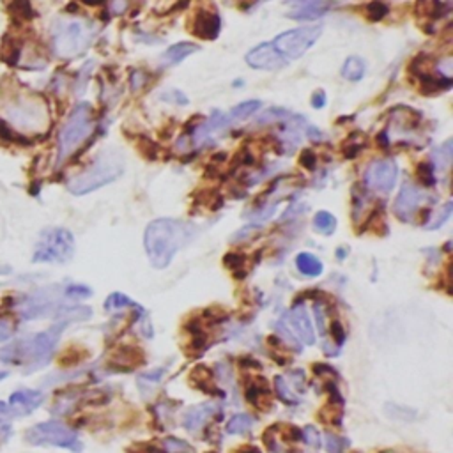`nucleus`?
I'll use <instances>...</instances> for the list:
<instances>
[{
  "label": "nucleus",
  "instance_id": "30",
  "mask_svg": "<svg viewBox=\"0 0 453 453\" xmlns=\"http://www.w3.org/2000/svg\"><path fill=\"white\" fill-rule=\"evenodd\" d=\"M276 333L280 335V338H282V344L285 345V347H290L292 351H297V352L303 351V345H301V342L297 340L296 335H294L292 331L289 330V326H287L283 320H278V322H276Z\"/></svg>",
  "mask_w": 453,
  "mask_h": 453
},
{
  "label": "nucleus",
  "instance_id": "36",
  "mask_svg": "<svg viewBox=\"0 0 453 453\" xmlns=\"http://www.w3.org/2000/svg\"><path fill=\"white\" fill-rule=\"evenodd\" d=\"M342 407L338 404H327V407L322 409V416L320 419H324L326 423H331L333 427L342 425Z\"/></svg>",
  "mask_w": 453,
  "mask_h": 453
},
{
  "label": "nucleus",
  "instance_id": "35",
  "mask_svg": "<svg viewBox=\"0 0 453 453\" xmlns=\"http://www.w3.org/2000/svg\"><path fill=\"white\" fill-rule=\"evenodd\" d=\"M324 443H326L327 453H344L345 448L349 447V441L345 437L335 436V434L326 432L324 436Z\"/></svg>",
  "mask_w": 453,
  "mask_h": 453
},
{
  "label": "nucleus",
  "instance_id": "6",
  "mask_svg": "<svg viewBox=\"0 0 453 453\" xmlns=\"http://www.w3.org/2000/svg\"><path fill=\"white\" fill-rule=\"evenodd\" d=\"M75 255V235L64 227H48L36 243L32 263L64 264Z\"/></svg>",
  "mask_w": 453,
  "mask_h": 453
},
{
  "label": "nucleus",
  "instance_id": "33",
  "mask_svg": "<svg viewBox=\"0 0 453 453\" xmlns=\"http://www.w3.org/2000/svg\"><path fill=\"white\" fill-rule=\"evenodd\" d=\"M275 392L276 395L280 397V400H282L283 404H287V406H294V404H297V399L292 395V393H290L289 382H287V379L283 377V375H276L275 377Z\"/></svg>",
  "mask_w": 453,
  "mask_h": 453
},
{
  "label": "nucleus",
  "instance_id": "47",
  "mask_svg": "<svg viewBox=\"0 0 453 453\" xmlns=\"http://www.w3.org/2000/svg\"><path fill=\"white\" fill-rule=\"evenodd\" d=\"M300 161L305 168H308V170H314L315 168V154L312 153V151H305V153L301 154Z\"/></svg>",
  "mask_w": 453,
  "mask_h": 453
},
{
  "label": "nucleus",
  "instance_id": "55",
  "mask_svg": "<svg viewBox=\"0 0 453 453\" xmlns=\"http://www.w3.org/2000/svg\"><path fill=\"white\" fill-rule=\"evenodd\" d=\"M83 4H89V6H98V4H101L103 0H82Z\"/></svg>",
  "mask_w": 453,
  "mask_h": 453
},
{
  "label": "nucleus",
  "instance_id": "27",
  "mask_svg": "<svg viewBox=\"0 0 453 453\" xmlns=\"http://www.w3.org/2000/svg\"><path fill=\"white\" fill-rule=\"evenodd\" d=\"M138 303H135L133 300H131L130 296H126V294L123 292H112L108 297H106L105 301V310L106 312H119V310H124V308H133L136 307Z\"/></svg>",
  "mask_w": 453,
  "mask_h": 453
},
{
  "label": "nucleus",
  "instance_id": "10",
  "mask_svg": "<svg viewBox=\"0 0 453 453\" xmlns=\"http://www.w3.org/2000/svg\"><path fill=\"white\" fill-rule=\"evenodd\" d=\"M397 178H399V167L395 160L385 158V160H375L368 165L365 172V184L375 193L386 195L395 188Z\"/></svg>",
  "mask_w": 453,
  "mask_h": 453
},
{
  "label": "nucleus",
  "instance_id": "17",
  "mask_svg": "<svg viewBox=\"0 0 453 453\" xmlns=\"http://www.w3.org/2000/svg\"><path fill=\"white\" fill-rule=\"evenodd\" d=\"M246 400H248L252 406H255L257 409H260L263 412H270V409L273 407L271 402V388H270V382L266 379L259 377L248 385L246 388Z\"/></svg>",
  "mask_w": 453,
  "mask_h": 453
},
{
  "label": "nucleus",
  "instance_id": "39",
  "mask_svg": "<svg viewBox=\"0 0 453 453\" xmlns=\"http://www.w3.org/2000/svg\"><path fill=\"white\" fill-rule=\"evenodd\" d=\"M367 13H368V18H370V20L377 21L388 14V7H386L382 2H379V0H374L372 4H368Z\"/></svg>",
  "mask_w": 453,
  "mask_h": 453
},
{
  "label": "nucleus",
  "instance_id": "13",
  "mask_svg": "<svg viewBox=\"0 0 453 453\" xmlns=\"http://www.w3.org/2000/svg\"><path fill=\"white\" fill-rule=\"evenodd\" d=\"M43 402H45L43 392H39V390L21 388L11 393L9 400H7V406H9L11 414L13 416H27L31 414V412H34Z\"/></svg>",
  "mask_w": 453,
  "mask_h": 453
},
{
  "label": "nucleus",
  "instance_id": "54",
  "mask_svg": "<svg viewBox=\"0 0 453 453\" xmlns=\"http://www.w3.org/2000/svg\"><path fill=\"white\" fill-rule=\"evenodd\" d=\"M6 275H11V266H7V264H0V276H6Z\"/></svg>",
  "mask_w": 453,
  "mask_h": 453
},
{
  "label": "nucleus",
  "instance_id": "23",
  "mask_svg": "<svg viewBox=\"0 0 453 453\" xmlns=\"http://www.w3.org/2000/svg\"><path fill=\"white\" fill-rule=\"evenodd\" d=\"M365 71H367V66L360 57H349L342 66V76L349 82H360L365 76Z\"/></svg>",
  "mask_w": 453,
  "mask_h": 453
},
{
  "label": "nucleus",
  "instance_id": "9",
  "mask_svg": "<svg viewBox=\"0 0 453 453\" xmlns=\"http://www.w3.org/2000/svg\"><path fill=\"white\" fill-rule=\"evenodd\" d=\"M320 34H322V25H307V27L292 29V31L276 36L273 46L287 62L296 61L315 45Z\"/></svg>",
  "mask_w": 453,
  "mask_h": 453
},
{
  "label": "nucleus",
  "instance_id": "53",
  "mask_svg": "<svg viewBox=\"0 0 453 453\" xmlns=\"http://www.w3.org/2000/svg\"><path fill=\"white\" fill-rule=\"evenodd\" d=\"M0 416H13L11 414V409L7 406V402H2L0 400Z\"/></svg>",
  "mask_w": 453,
  "mask_h": 453
},
{
  "label": "nucleus",
  "instance_id": "14",
  "mask_svg": "<svg viewBox=\"0 0 453 453\" xmlns=\"http://www.w3.org/2000/svg\"><path fill=\"white\" fill-rule=\"evenodd\" d=\"M143 363H146V356L136 345H121L108 358V367L116 372H131L136 367H142Z\"/></svg>",
  "mask_w": 453,
  "mask_h": 453
},
{
  "label": "nucleus",
  "instance_id": "46",
  "mask_svg": "<svg viewBox=\"0 0 453 453\" xmlns=\"http://www.w3.org/2000/svg\"><path fill=\"white\" fill-rule=\"evenodd\" d=\"M128 453H160V450H158L156 447H153V444L136 443V444H133V447H130Z\"/></svg>",
  "mask_w": 453,
  "mask_h": 453
},
{
  "label": "nucleus",
  "instance_id": "22",
  "mask_svg": "<svg viewBox=\"0 0 453 453\" xmlns=\"http://www.w3.org/2000/svg\"><path fill=\"white\" fill-rule=\"evenodd\" d=\"M296 268H297V271L301 273V275L312 276V278L322 275V270H324L322 263H320L317 257H315L314 253H308V252L297 253Z\"/></svg>",
  "mask_w": 453,
  "mask_h": 453
},
{
  "label": "nucleus",
  "instance_id": "1",
  "mask_svg": "<svg viewBox=\"0 0 453 453\" xmlns=\"http://www.w3.org/2000/svg\"><path fill=\"white\" fill-rule=\"evenodd\" d=\"M68 320H61L45 331L9 342L0 349V362L9 367H18L24 370V374L41 370L50 363L62 331L68 327Z\"/></svg>",
  "mask_w": 453,
  "mask_h": 453
},
{
  "label": "nucleus",
  "instance_id": "29",
  "mask_svg": "<svg viewBox=\"0 0 453 453\" xmlns=\"http://www.w3.org/2000/svg\"><path fill=\"white\" fill-rule=\"evenodd\" d=\"M263 106V103L260 101H255V99H250V101H243L239 103V105H235L234 108L230 110V119L234 121H245L248 119L250 116H253V113L257 112V110Z\"/></svg>",
  "mask_w": 453,
  "mask_h": 453
},
{
  "label": "nucleus",
  "instance_id": "48",
  "mask_svg": "<svg viewBox=\"0 0 453 453\" xmlns=\"http://www.w3.org/2000/svg\"><path fill=\"white\" fill-rule=\"evenodd\" d=\"M11 436H13V427H11V423L0 422V444L7 443Z\"/></svg>",
  "mask_w": 453,
  "mask_h": 453
},
{
  "label": "nucleus",
  "instance_id": "11",
  "mask_svg": "<svg viewBox=\"0 0 453 453\" xmlns=\"http://www.w3.org/2000/svg\"><path fill=\"white\" fill-rule=\"evenodd\" d=\"M423 202V195L414 184L406 183L400 188L399 195H397L395 205H393V211H395V216L402 222H412L414 216L418 215V209Z\"/></svg>",
  "mask_w": 453,
  "mask_h": 453
},
{
  "label": "nucleus",
  "instance_id": "31",
  "mask_svg": "<svg viewBox=\"0 0 453 453\" xmlns=\"http://www.w3.org/2000/svg\"><path fill=\"white\" fill-rule=\"evenodd\" d=\"M62 292H64L66 300H73V301L87 300V297L92 296V289L91 287L83 285V283H68V285L62 289Z\"/></svg>",
  "mask_w": 453,
  "mask_h": 453
},
{
  "label": "nucleus",
  "instance_id": "40",
  "mask_svg": "<svg viewBox=\"0 0 453 453\" xmlns=\"http://www.w3.org/2000/svg\"><path fill=\"white\" fill-rule=\"evenodd\" d=\"M303 441H307L308 444H312L314 448H319L320 447V436L317 432V429L312 425H307L303 429Z\"/></svg>",
  "mask_w": 453,
  "mask_h": 453
},
{
  "label": "nucleus",
  "instance_id": "51",
  "mask_svg": "<svg viewBox=\"0 0 453 453\" xmlns=\"http://www.w3.org/2000/svg\"><path fill=\"white\" fill-rule=\"evenodd\" d=\"M232 453H263V452H260L257 447H253V444H243V447L232 450Z\"/></svg>",
  "mask_w": 453,
  "mask_h": 453
},
{
  "label": "nucleus",
  "instance_id": "26",
  "mask_svg": "<svg viewBox=\"0 0 453 453\" xmlns=\"http://www.w3.org/2000/svg\"><path fill=\"white\" fill-rule=\"evenodd\" d=\"M452 156H453V143L452 140H447L439 149H436L432 153V161L436 165V168L439 170H448L452 165Z\"/></svg>",
  "mask_w": 453,
  "mask_h": 453
},
{
  "label": "nucleus",
  "instance_id": "12",
  "mask_svg": "<svg viewBox=\"0 0 453 453\" xmlns=\"http://www.w3.org/2000/svg\"><path fill=\"white\" fill-rule=\"evenodd\" d=\"M245 58L250 68L266 69V71H276L287 66V61L276 51L273 43H260L259 46L252 48Z\"/></svg>",
  "mask_w": 453,
  "mask_h": 453
},
{
  "label": "nucleus",
  "instance_id": "38",
  "mask_svg": "<svg viewBox=\"0 0 453 453\" xmlns=\"http://www.w3.org/2000/svg\"><path fill=\"white\" fill-rule=\"evenodd\" d=\"M163 374H165L163 368H160V370H153V372H146V374H142L138 377L140 388H146V386H156L158 382H160V379L163 377Z\"/></svg>",
  "mask_w": 453,
  "mask_h": 453
},
{
  "label": "nucleus",
  "instance_id": "20",
  "mask_svg": "<svg viewBox=\"0 0 453 453\" xmlns=\"http://www.w3.org/2000/svg\"><path fill=\"white\" fill-rule=\"evenodd\" d=\"M213 414H215V406L213 404H200V406L190 409L186 412V416H184V427L188 430L200 429Z\"/></svg>",
  "mask_w": 453,
  "mask_h": 453
},
{
  "label": "nucleus",
  "instance_id": "43",
  "mask_svg": "<svg viewBox=\"0 0 453 453\" xmlns=\"http://www.w3.org/2000/svg\"><path fill=\"white\" fill-rule=\"evenodd\" d=\"M314 374L315 375H326V377L338 379V372L335 370L333 367H330V365H324V363H315L314 365Z\"/></svg>",
  "mask_w": 453,
  "mask_h": 453
},
{
  "label": "nucleus",
  "instance_id": "3",
  "mask_svg": "<svg viewBox=\"0 0 453 453\" xmlns=\"http://www.w3.org/2000/svg\"><path fill=\"white\" fill-rule=\"evenodd\" d=\"M6 124L11 130L24 131V133H41L50 124V112L46 103L38 96L13 94L0 105Z\"/></svg>",
  "mask_w": 453,
  "mask_h": 453
},
{
  "label": "nucleus",
  "instance_id": "2",
  "mask_svg": "<svg viewBox=\"0 0 453 453\" xmlns=\"http://www.w3.org/2000/svg\"><path fill=\"white\" fill-rule=\"evenodd\" d=\"M188 239V227L179 220L160 218L151 222L143 234V246L151 266L165 270Z\"/></svg>",
  "mask_w": 453,
  "mask_h": 453
},
{
  "label": "nucleus",
  "instance_id": "8",
  "mask_svg": "<svg viewBox=\"0 0 453 453\" xmlns=\"http://www.w3.org/2000/svg\"><path fill=\"white\" fill-rule=\"evenodd\" d=\"M92 29L82 20H61L51 32V46L57 57L75 58L87 50Z\"/></svg>",
  "mask_w": 453,
  "mask_h": 453
},
{
  "label": "nucleus",
  "instance_id": "45",
  "mask_svg": "<svg viewBox=\"0 0 453 453\" xmlns=\"http://www.w3.org/2000/svg\"><path fill=\"white\" fill-rule=\"evenodd\" d=\"M314 315H315V322H317V327H319L320 335H326V324H324V310H322V305H320V303L314 305Z\"/></svg>",
  "mask_w": 453,
  "mask_h": 453
},
{
  "label": "nucleus",
  "instance_id": "15",
  "mask_svg": "<svg viewBox=\"0 0 453 453\" xmlns=\"http://www.w3.org/2000/svg\"><path fill=\"white\" fill-rule=\"evenodd\" d=\"M289 320L292 330L296 331L297 337L301 338V342L307 345H314L315 344V331H314V324H312L310 315H308L307 307H305L301 301H296L289 314Z\"/></svg>",
  "mask_w": 453,
  "mask_h": 453
},
{
  "label": "nucleus",
  "instance_id": "44",
  "mask_svg": "<svg viewBox=\"0 0 453 453\" xmlns=\"http://www.w3.org/2000/svg\"><path fill=\"white\" fill-rule=\"evenodd\" d=\"M13 333H14V327L11 326L7 320L0 319V344H4V342H9L11 338H13Z\"/></svg>",
  "mask_w": 453,
  "mask_h": 453
},
{
  "label": "nucleus",
  "instance_id": "7",
  "mask_svg": "<svg viewBox=\"0 0 453 453\" xmlns=\"http://www.w3.org/2000/svg\"><path fill=\"white\" fill-rule=\"evenodd\" d=\"M25 441L32 447H54L69 450L71 453H82L83 444L78 434L71 427L64 425L62 422H41L25 430Z\"/></svg>",
  "mask_w": 453,
  "mask_h": 453
},
{
  "label": "nucleus",
  "instance_id": "21",
  "mask_svg": "<svg viewBox=\"0 0 453 453\" xmlns=\"http://www.w3.org/2000/svg\"><path fill=\"white\" fill-rule=\"evenodd\" d=\"M195 51H198V45H195V43H175V45H172L163 55H161V62H163L165 66L179 64V62L184 61L186 57H190Z\"/></svg>",
  "mask_w": 453,
  "mask_h": 453
},
{
  "label": "nucleus",
  "instance_id": "4",
  "mask_svg": "<svg viewBox=\"0 0 453 453\" xmlns=\"http://www.w3.org/2000/svg\"><path fill=\"white\" fill-rule=\"evenodd\" d=\"M124 172V158L119 151H103L96 156L91 167L82 174L75 175L68 184V190L73 195H87L98 188L106 186L119 179Z\"/></svg>",
  "mask_w": 453,
  "mask_h": 453
},
{
  "label": "nucleus",
  "instance_id": "49",
  "mask_svg": "<svg viewBox=\"0 0 453 453\" xmlns=\"http://www.w3.org/2000/svg\"><path fill=\"white\" fill-rule=\"evenodd\" d=\"M128 9V0H112L110 2V11L113 14H124V11Z\"/></svg>",
  "mask_w": 453,
  "mask_h": 453
},
{
  "label": "nucleus",
  "instance_id": "42",
  "mask_svg": "<svg viewBox=\"0 0 453 453\" xmlns=\"http://www.w3.org/2000/svg\"><path fill=\"white\" fill-rule=\"evenodd\" d=\"M419 179H422V183L427 184V186H432V184L436 183V175H434V170L430 165L423 163L422 167H419Z\"/></svg>",
  "mask_w": 453,
  "mask_h": 453
},
{
  "label": "nucleus",
  "instance_id": "52",
  "mask_svg": "<svg viewBox=\"0 0 453 453\" xmlns=\"http://www.w3.org/2000/svg\"><path fill=\"white\" fill-rule=\"evenodd\" d=\"M133 89H138L140 86H143V75L142 73H133Z\"/></svg>",
  "mask_w": 453,
  "mask_h": 453
},
{
  "label": "nucleus",
  "instance_id": "28",
  "mask_svg": "<svg viewBox=\"0 0 453 453\" xmlns=\"http://www.w3.org/2000/svg\"><path fill=\"white\" fill-rule=\"evenodd\" d=\"M314 228L322 235H331L337 230V218L330 211H319L314 216Z\"/></svg>",
  "mask_w": 453,
  "mask_h": 453
},
{
  "label": "nucleus",
  "instance_id": "50",
  "mask_svg": "<svg viewBox=\"0 0 453 453\" xmlns=\"http://www.w3.org/2000/svg\"><path fill=\"white\" fill-rule=\"evenodd\" d=\"M326 105V94L322 91H317L314 96H312V106L314 108H322Z\"/></svg>",
  "mask_w": 453,
  "mask_h": 453
},
{
  "label": "nucleus",
  "instance_id": "24",
  "mask_svg": "<svg viewBox=\"0 0 453 453\" xmlns=\"http://www.w3.org/2000/svg\"><path fill=\"white\" fill-rule=\"evenodd\" d=\"M252 425H253L252 416L241 412V414H234L230 419H228L225 430L227 434H230V436H241V434L248 432V430L252 429Z\"/></svg>",
  "mask_w": 453,
  "mask_h": 453
},
{
  "label": "nucleus",
  "instance_id": "25",
  "mask_svg": "<svg viewBox=\"0 0 453 453\" xmlns=\"http://www.w3.org/2000/svg\"><path fill=\"white\" fill-rule=\"evenodd\" d=\"M87 349L80 347V345H71V347L66 349L64 352L61 355V358H58V365L64 368L68 367H75V365H80L83 362V360L87 358Z\"/></svg>",
  "mask_w": 453,
  "mask_h": 453
},
{
  "label": "nucleus",
  "instance_id": "19",
  "mask_svg": "<svg viewBox=\"0 0 453 453\" xmlns=\"http://www.w3.org/2000/svg\"><path fill=\"white\" fill-rule=\"evenodd\" d=\"M188 381H190V385L193 386V388L200 390V392L211 393V395H215V393H218V395H223V392L216 390L215 382H213L211 370H209L208 367H204V365H200V367H195L193 370H191V374H190V377H188Z\"/></svg>",
  "mask_w": 453,
  "mask_h": 453
},
{
  "label": "nucleus",
  "instance_id": "18",
  "mask_svg": "<svg viewBox=\"0 0 453 453\" xmlns=\"http://www.w3.org/2000/svg\"><path fill=\"white\" fill-rule=\"evenodd\" d=\"M289 2L296 4V9L289 13V18L292 20H315L326 11L322 0H289Z\"/></svg>",
  "mask_w": 453,
  "mask_h": 453
},
{
  "label": "nucleus",
  "instance_id": "34",
  "mask_svg": "<svg viewBox=\"0 0 453 453\" xmlns=\"http://www.w3.org/2000/svg\"><path fill=\"white\" fill-rule=\"evenodd\" d=\"M327 333H330L331 342H333L335 347L340 349L342 345H344L345 337H347V335H345V327H344V324H342L340 319H333V320H331L330 331H327Z\"/></svg>",
  "mask_w": 453,
  "mask_h": 453
},
{
  "label": "nucleus",
  "instance_id": "41",
  "mask_svg": "<svg viewBox=\"0 0 453 453\" xmlns=\"http://www.w3.org/2000/svg\"><path fill=\"white\" fill-rule=\"evenodd\" d=\"M223 263H225V266L230 271H238V270H243V268H245V259H243L241 255H238V253H227L225 259H223Z\"/></svg>",
  "mask_w": 453,
  "mask_h": 453
},
{
  "label": "nucleus",
  "instance_id": "37",
  "mask_svg": "<svg viewBox=\"0 0 453 453\" xmlns=\"http://www.w3.org/2000/svg\"><path fill=\"white\" fill-rule=\"evenodd\" d=\"M452 211H453V204H452V202H447V204H444L443 208H441V211H437V215L434 216L432 222L427 223L425 228H429V230H436V228L443 227L444 223H447L448 220H450Z\"/></svg>",
  "mask_w": 453,
  "mask_h": 453
},
{
  "label": "nucleus",
  "instance_id": "16",
  "mask_svg": "<svg viewBox=\"0 0 453 453\" xmlns=\"http://www.w3.org/2000/svg\"><path fill=\"white\" fill-rule=\"evenodd\" d=\"M220 27H222V21H220L218 14L202 9L195 14L191 32L200 39H215L218 36Z\"/></svg>",
  "mask_w": 453,
  "mask_h": 453
},
{
  "label": "nucleus",
  "instance_id": "5",
  "mask_svg": "<svg viewBox=\"0 0 453 453\" xmlns=\"http://www.w3.org/2000/svg\"><path fill=\"white\" fill-rule=\"evenodd\" d=\"M94 131V119H92V106L89 103H78L69 113L68 121L62 126L58 135L57 165H62L82 147V143Z\"/></svg>",
  "mask_w": 453,
  "mask_h": 453
},
{
  "label": "nucleus",
  "instance_id": "32",
  "mask_svg": "<svg viewBox=\"0 0 453 453\" xmlns=\"http://www.w3.org/2000/svg\"><path fill=\"white\" fill-rule=\"evenodd\" d=\"M161 453H195L193 447L179 437H167L161 443Z\"/></svg>",
  "mask_w": 453,
  "mask_h": 453
}]
</instances>
